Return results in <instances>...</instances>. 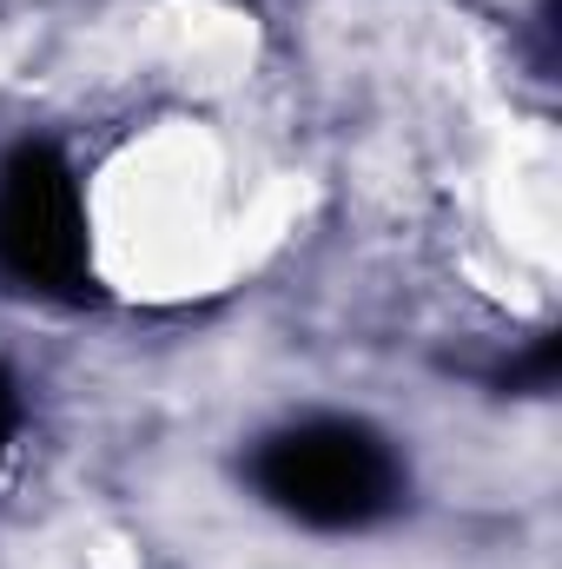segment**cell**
Instances as JSON below:
<instances>
[{
    "instance_id": "cell-3",
    "label": "cell",
    "mask_w": 562,
    "mask_h": 569,
    "mask_svg": "<svg viewBox=\"0 0 562 569\" xmlns=\"http://www.w3.org/2000/svg\"><path fill=\"white\" fill-rule=\"evenodd\" d=\"M7 437H13V391H7V371H0V450H7Z\"/></svg>"
},
{
    "instance_id": "cell-1",
    "label": "cell",
    "mask_w": 562,
    "mask_h": 569,
    "mask_svg": "<svg viewBox=\"0 0 562 569\" xmlns=\"http://www.w3.org/2000/svg\"><path fill=\"white\" fill-rule=\"evenodd\" d=\"M252 483L279 503L284 517L311 530H364L404 497V470L391 443L364 425L318 418V425L279 430L252 457Z\"/></svg>"
},
{
    "instance_id": "cell-2",
    "label": "cell",
    "mask_w": 562,
    "mask_h": 569,
    "mask_svg": "<svg viewBox=\"0 0 562 569\" xmlns=\"http://www.w3.org/2000/svg\"><path fill=\"white\" fill-rule=\"evenodd\" d=\"M0 266L33 291H73L87 279V212L53 146H20L0 172Z\"/></svg>"
}]
</instances>
